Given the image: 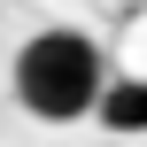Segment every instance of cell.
<instances>
[{
  "label": "cell",
  "instance_id": "1",
  "mask_svg": "<svg viewBox=\"0 0 147 147\" xmlns=\"http://www.w3.org/2000/svg\"><path fill=\"white\" fill-rule=\"evenodd\" d=\"M101 93H109V70H101V47L85 31H31L23 39V54H16V101L39 124L93 116Z\"/></svg>",
  "mask_w": 147,
  "mask_h": 147
},
{
  "label": "cell",
  "instance_id": "2",
  "mask_svg": "<svg viewBox=\"0 0 147 147\" xmlns=\"http://www.w3.org/2000/svg\"><path fill=\"white\" fill-rule=\"evenodd\" d=\"M101 124H109V140H140L147 132V78H109Z\"/></svg>",
  "mask_w": 147,
  "mask_h": 147
},
{
  "label": "cell",
  "instance_id": "3",
  "mask_svg": "<svg viewBox=\"0 0 147 147\" xmlns=\"http://www.w3.org/2000/svg\"><path fill=\"white\" fill-rule=\"evenodd\" d=\"M109 147H132V140H109Z\"/></svg>",
  "mask_w": 147,
  "mask_h": 147
}]
</instances>
